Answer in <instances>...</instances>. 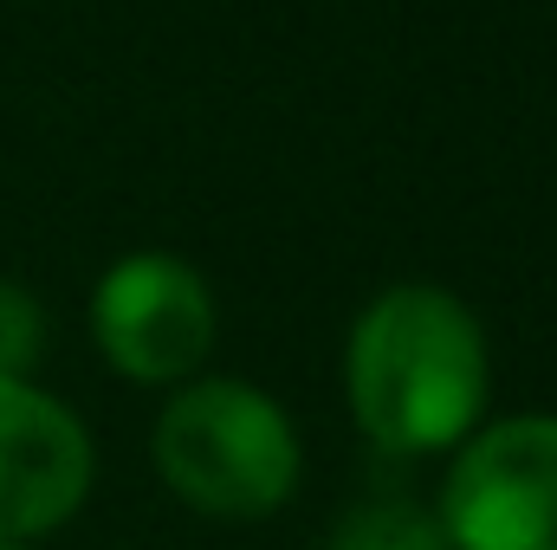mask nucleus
Returning a JSON list of instances; mask_svg holds the SVG:
<instances>
[{"label":"nucleus","instance_id":"0eeeda50","mask_svg":"<svg viewBox=\"0 0 557 550\" xmlns=\"http://www.w3.org/2000/svg\"><path fill=\"white\" fill-rule=\"evenodd\" d=\"M46 304L20 285V278H0V376H33V363L46 357Z\"/></svg>","mask_w":557,"mask_h":550},{"label":"nucleus","instance_id":"f257e3e1","mask_svg":"<svg viewBox=\"0 0 557 550\" xmlns=\"http://www.w3.org/2000/svg\"><path fill=\"white\" fill-rule=\"evenodd\" d=\"M486 330L447 285L409 278L357 311L344 343V396L383 453H454L486 421Z\"/></svg>","mask_w":557,"mask_h":550},{"label":"nucleus","instance_id":"423d86ee","mask_svg":"<svg viewBox=\"0 0 557 550\" xmlns=\"http://www.w3.org/2000/svg\"><path fill=\"white\" fill-rule=\"evenodd\" d=\"M324 550H447V538L441 518L416 499H370L331 532Z\"/></svg>","mask_w":557,"mask_h":550},{"label":"nucleus","instance_id":"20e7f679","mask_svg":"<svg viewBox=\"0 0 557 550\" xmlns=\"http://www.w3.org/2000/svg\"><path fill=\"white\" fill-rule=\"evenodd\" d=\"M221 337V304L208 278L175 253H124L91 291L98 357L143 389L188 383Z\"/></svg>","mask_w":557,"mask_h":550},{"label":"nucleus","instance_id":"7ed1b4c3","mask_svg":"<svg viewBox=\"0 0 557 550\" xmlns=\"http://www.w3.org/2000/svg\"><path fill=\"white\" fill-rule=\"evenodd\" d=\"M447 550H557V414L480 421L434 499Z\"/></svg>","mask_w":557,"mask_h":550},{"label":"nucleus","instance_id":"f03ea898","mask_svg":"<svg viewBox=\"0 0 557 550\" xmlns=\"http://www.w3.org/2000/svg\"><path fill=\"white\" fill-rule=\"evenodd\" d=\"M149 460L188 512L227 518V525L273 518L305 473L292 414L247 376L182 383L156 414Z\"/></svg>","mask_w":557,"mask_h":550},{"label":"nucleus","instance_id":"39448f33","mask_svg":"<svg viewBox=\"0 0 557 550\" xmlns=\"http://www.w3.org/2000/svg\"><path fill=\"white\" fill-rule=\"evenodd\" d=\"M91 473L98 453L85 421L26 376H0V538L33 545L72 525L91 499Z\"/></svg>","mask_w":557,"mask_h":550},{"label":"nucleus","instance_id":"6e6552de","mask_svg":"<svg viewBox=\"0 0 557 550\" xmlns=\"http://www.w3.org/2000/svg\"><path fill=\"white\" fill-rule=\"evenodd\" d=\"M0 550H33V545H13V538H0Z\"/></svg>","mask_w":557,"mask_h":550}]
</instances>
